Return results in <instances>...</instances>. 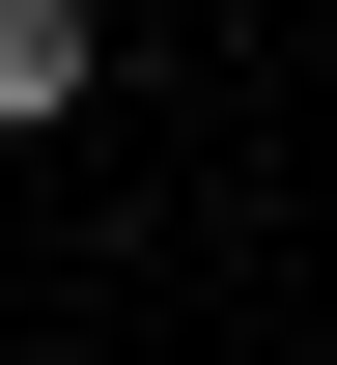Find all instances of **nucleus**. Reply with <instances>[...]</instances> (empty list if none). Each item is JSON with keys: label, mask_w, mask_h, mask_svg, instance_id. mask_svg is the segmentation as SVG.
I'll return each mask as SVG.
<instances>
[{"label": "nucleus", "mask_w": 337, "mask_h": 365, "mask_svg": "<svg viewBox=\"0 0 337 365\" xmlns=\"http://www.w3.org/2000/svg\"><path fill=\"white\" fill-rule=\"evenodd\" d=\"M113 85V29H85V0H0V113H85Z\"/></svg>", "instance_id": "nucleus-1"}]
</instances>
